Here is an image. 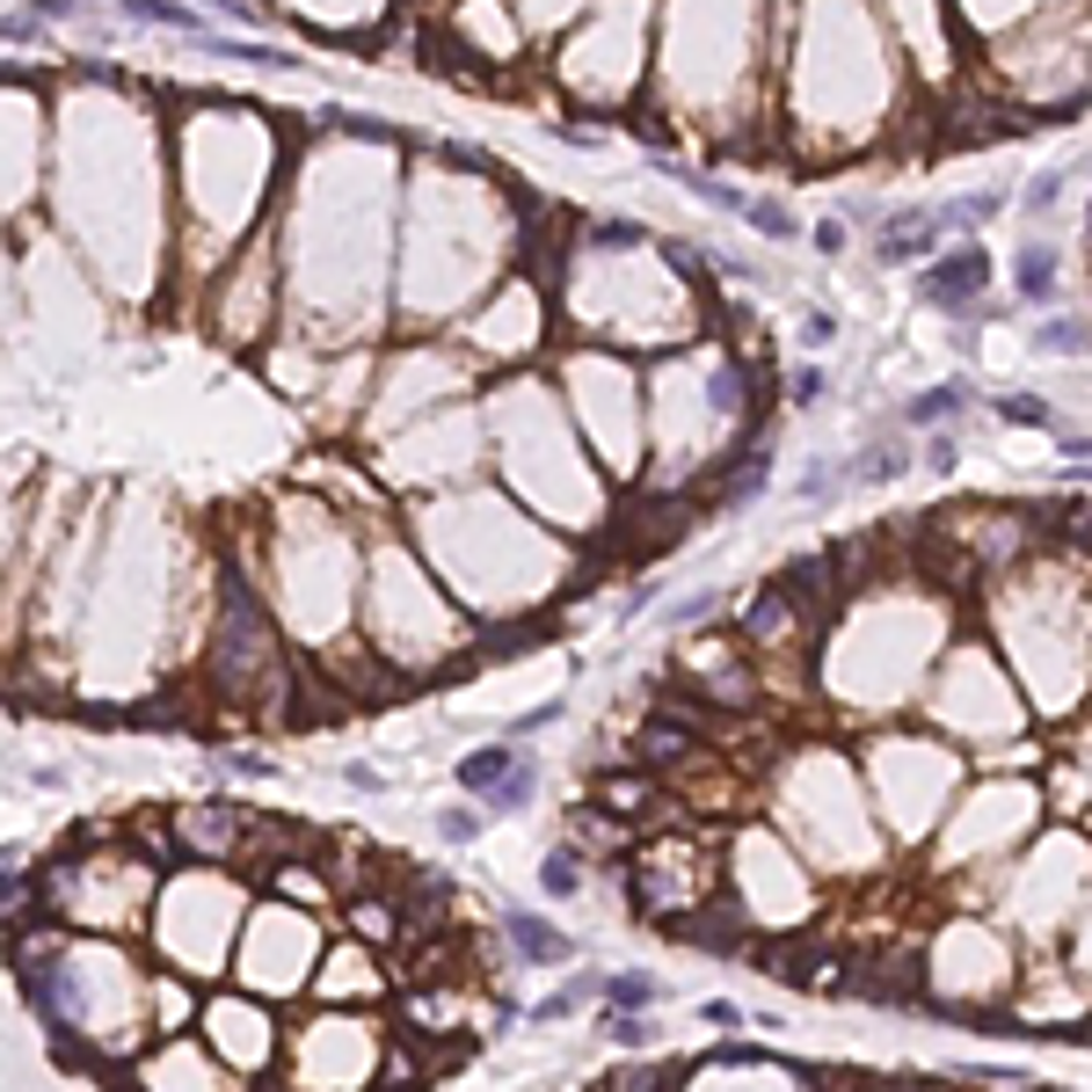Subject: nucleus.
I'll return each instance as SVG.
<instances>
[{"label":"nucleus","instance_id":"21","mask_svg":"<svg viewBox=\"0 0 1092 1092\" xmlns=\"http://www.w3.org/2000/svg\"><path fill=\"white\" fill-rule=\"evenodd\" d=\"M132 15H146V22H168V30H197V15L183 8V0H124Z\"/></svg>","mask_w":1092,"mask_h":1092},{"label":"nucleus","instance_id":"17","mask_svg":"<svg viewBox=\"0 0 1092 1092\" xmlns=\"http://www.w3.org/2000/svg\"><path fill=\"white\" fill-rule=\"evenodd\" d=\"M437 838H445V845H474V838H481V809H474V801L437 809Z\"/></svg>","mask_w":1092,"mask_h":1092},{"label":"nucleus","instance_id":"1","mask_svg":"<svg viewBox=\"0 0 1092 1092\" xmlns=\"http://www.w3.org/2000/svg\"><path fill=\"white\" fill-rule=\"evenodd\" d=\"M205 677L219 699L262 707V714H284V693H292V663L278 648V626L256 605V590H248L241 569H219V612H211V634H205Z\"/></svg>","mask_w":1092,"mask_h":1092},{"label":"nucleus","instance_id":"20","mask_svg":"<svg viewBox=\"0 0 1092 1092\" xmlns=\"http://www.w3.org/2000/svg\"><path fill=\"white\" fill-rule=\"evenodd\" d=\"M998 416H1006V423H1027V430H1041V423H1049V401H1041V394H998Z\"/></svg>","mask_w":1092,"mask_h":1092},{"label":"nucleus","instance_id":"6","mask_svg":"<svg viewBox=\"0 0 1092 1092\" xmlns=\"http://www.w3.org/2000/svg\"><path fill=\"white\" fill-rule=\"evenodd\" d=\"M838 575H845L838 554H809V561H787L780 569V590L794 597L801 612H831L838 605Z\"/></svg>","mask_w":1092,"mask_h":1092},{"label":"nucleus","instance_id":"28","mask_svg":"<svg viewBox=\"0 0 1092 1092\" xmlns=\"http://www.w3.org/2000/svg\"><path fill=\"white\" fill-rule=\"evenodd\" d=\"M1041 343H1049V350H1085V329H1071V321H1049V329H1041Z\"/></svg>","mask_w":1092,"mask_h":1092},{"label":"nucleus","instance_id":"30","mask_svg":"<svg viewBox=\"0 0 1092 1092\" xmlns=\"http://www.w3.org/2000/svg\"><path fill=\"white\" fill-rule=\"evenodd\" d=\"M597 1092H605V1085H597Z\"/></svg>","mask_w":1092,"mask_h":1092},{"label":"nucleus","instance_id":"5","mask_svg":"<svg viewBox=\"0 0 1092 1092\" xmlns=\"http://www.w3.org/2000/svg\"><path fill=\"white\" fill-rule=\"evenodd\" d=\"M634 758H642L648 772H677V765L699 758V736L685 721H670V714H656V721L634 728Z\"/></svg>","mask_w":1092,"mask_h":1092},{"label":"nucleus","instance_id":"8","mask_svg":"<svg viewBox=\"0 0 1092 1092\" xmlns=\"http://www.w3.org/2000/svg\"><path fill=\"white\" fill-rule=\"evenodd\" d=\"M743 634H750L758 648H780L787 634H794V597H787L780 583H772V590H758V597L743 605Z\"/></svg>","mask_w":1092,"mask_h":1092},{"label":"nucleus","instance_id":"24","mask_svg":"<svg viewBox=\"0 0 1092 1092\" xmlns=\"http://www.w3.org/2000/svg\"><path fill=\"white\" fill-rule=\"evenodd\" d=\"M1049 284H1057V262H1049V256H1034V262L1020 270V292H1027V299H1049Z\"/></svg>","mask_w":1092,"mask_h":1092},{"label":"nucleus","instance_id":"10","mask_svg":"<svg viewBox=\"0 0 1092 1092\" xmlns=\"http://www.w3.org/2000/svg\"><path fill=\"white\" fill-rule=\"evenodd\" d=\"M569 838H575V852H605V860H612V852L626 845V823L612 809H575L569 815Z\"/></svg>","mask_w":1092,"mask_h":1092},{"label":"nucleus","instance_id":"23","mask_svg":"<svg viewBox=\"0 0 1092 1092\" xmlns=\"http://www.w3.org/2000/svg\"><path fill=\"white\" fill-rule=\"evenodd\" d=\"M219 765H226V772H248V780H270V772H278L270 750H219Z\"/></svg>","mask_w":1092,"mask_h":1092},{"label":"nucleus","instance_id":"4","mask_svg":"<svg viewBox=\"0 0 1092 1092\" xmlns=\"http://www.w3.org/2000/svg\"><path fill=\"white\" fill-rule=\"evenodd\" d=\"M503 939H510V954H518V961H539V969H561V961L575 954V939L561 933L554 918H539V911H518V903L503 911Z\"/></svg>","mask_w":1092,"mask_h":1092},{"label":"nucleus","instance_id":"3","mask_svg":"<svg viewBox=\"0 0 1092 1092\" xmlns=\"http://www.w3.org/2000/svg\"><path fill=\"white\" fill-rule=\"evenodd\" d=\"M990 284V262L976 256V248H954V256H939L933 270L918 278V292L933 299V306H976Z\"/></svg>","mask_w":1092,"mask_h":1092},{"label":"nucleus","instance_id":"26","mask_svg":"<svg viewBox=\"0 0 1092 1092\" xmlns=\"http://www.w3.org/2000/svg\"><path fill=\"white\" fill-rule=\"evenodd\" d=\"M132 845H139L146 860H168V831H160V823H146V815L132 823Z\"/></svg>","mask_w":1092,"mask_h":1092},{"label":"nucleus","instance_id":"22","mask_svg":"<svg viewBox=\"0 0 1092 1092\" xmlns=\"http://www.w3.org/2000/svg\"><path fill=\"white\" fill-rule=\"evenodd\" d=\"M961 401H969L961 386H939V394H918L903 416H911V423H933V416H947V408H961Z\"/></svg>","mask_w":1092,"mask_h":1092},{"label":"nucleus","instance_id":"18","mask_svg":"<svg viewBox=\"0 0 1092 1092\" xmlns=\"http://www.w3.org/2000/svg\"><path fill=\"white\" fill-rule=\"evenodd\" d=\"M416 1085H423L416 1049H408V1041H386V1085L379 1092H416Z\"/></svg>","mask_w":1092,"mask_h":1092},{"label":"nucleus","instance_id":"7","mask_svg":"<svg viewBox=\"0 0 1092 1092\" xmlns=\"http://www.w3.org/2000/svg\"><path fill=\"white\" fill-rule=\"evenodd\" d=\"M597 809H612L620 823H634V815L648 823V815L663 809V780H648V772H626V780H612V772H605V780H597Z\"/></svg>","mask_w":1092,"mask_h":1092},{"label":"nucleus","instance_id":"2","mask_svg":"<svg viewBox=\"0 0 1092 1092\" xmlns=\"http://www.w3.org/2000/svg\"><path fill=\"white\" fill-rule=\"evenodd\" d=\"M175 838L190 852H205V860H241L248 845H256V815L233 809V801H190V809L168 815Z\"/></svg>","mask_w":1092,"mask_h":1092},{"label":"nucleus","instance_id":"29","mask_svg":"<svg viewBox=\"0 0 1092 1092\" xmlns=\"http://www.w3.org/2000/svg\"><path fill=\"white\" fill-rule=\"evenodd\" d=\"M343 780H350V787H357V794H379V772H372V765H350Z\"/></svg>","mask_w":1092,"mask_h":1092},{"label":"nucleus","instance_id":"27","mask_svg":"<svg viewBox=\"0 0 1092 1092\" xmlns=\"http://www.w3.org/2000/svg\"><path fill=\"white\" fill-rule=\"evenodd\" d=\"M605 1092H663V1071H620L605 1078Z\"/></svg>","mask_w":1092,"mask_h":1092},{"label":"nucleus","instance_id":"14","mask_svg":"<svg viewBox=\"0 0 1092 1092\" xmlns=\"http://www.w3.org/2000/svg\"><path fill=\"white\" fill-rule=\"evenodd\" d=\"M270 888H284L292 903H335V882H329V874L313 882V874H306V867H292V860H284V867H270Z\"/></svg>","mask_w":1092,"mask_h":1092},{"label":"nucleus","instance_id":"25","mask_svg":"<svg viewBox=\"0 0 1092 1092\" xmlns=\"http://www.w3.org/2000/svg\"><path fill=\"white\" fill-rule=\"evenodd\" d=\"M699 1020L721 1027V1034H736V1027H743V1006H736V998H707V1006H699Z\"/></svg>","mask_w":1092,"mask_h":1092},{"label":"nucleus","instance_id":"13","mask_svg":"<svg viewBox=\"0 0 1092 1092\" xmlns=\"http://www.w3.org/2000/svg\"><path fill=\"white\" fill-rule=\"evenodd\" d=\"M539 888H547V896H575V888H583V852L554 845L547 860H539Z\"/></svg>","mask_w":1092,"mask_h":1092},{"label":"nucleus","instance_id":"9","mask_svg":"<svg viewBox=\"0 0 1092 1092\" xmlns=\"http://www.w3.org/2000/svg\"><path fill=\"white\" fill-rule=\"evenodd\" d=\"M510 772H518V743H481L474 758H459V787H467V801H488Z\"/></svg>","mask_w":1092,"mask_h":1092},{"label":"nucleus","instance_id":"15","mask_svg":"<svg viewBox=\"0 0 1092 1092\" xmlns=\"http://www.w3.org/2000/svg\"><path fill=\"white\" fill-rule=\"evenodd\" d=\"M605 1041H620V1049H648V1041H656V1020H648V1012H620V1006H605Z\"/></svg>","mask_w":1092,"mask_h":1092},{"label":"nucleus","instance_id":"12","mask_svg":"<svg viewBox=\"0 0 1092 1092\" xmlns=\"http://www.w3.org/2000/svg\"><path fill=\"white\" fill-rule=\"evenodd\" d=\"M583 998H605V976H569L561 990H547V998L532 1006V1020H547V1027H554V1020H569V1012L583 1006Z\"/></svg>","mask_w":1092,"mask_h":1092},{"label":"nucleus","instance_id":"19","mask_svg":"<svg viewBox=\"0 0 1092 1092\" xmlns=\"http://www.w3.org/2000/svg\"><path fill=\"white\" fill-rule=\"evenodd\" d=\"M736 211H743V219L758 226V233H772V241H787V233H794V219H787L780 205H758V197H736Z\"/></svg>","mask_w":1092,"mask_h":1092},{"label":"nucleus","instance_id":"11","mask_svg":"<svg viewBox=\"0 0 1092 1092\" xmlns=\"http://www.w3.org/2000/svg\"><path fill=\"white\" fill-rule=\"evenodd\" d=\"M933 233H939V219H925V211H911V219H888V226H882V256H888V262H918L925 248H933Z\"/></svg>","mask_w":1092,"mask_h":1092},{"label":"nucleus","instance_id":"16","mask_svg":"<svg viewBox=\"0 0 1092 1092\" xmlns=\"http://www.w3.org/2000/svg\"><path fill=\"white\" fill-rule=\"evenodd\" d=\"M648 998H656V976H642V969H620V976H605V1006H620V1012H642Z\"/></svg>","mask_w":1092,"mask_h":1092}]
</instances>
